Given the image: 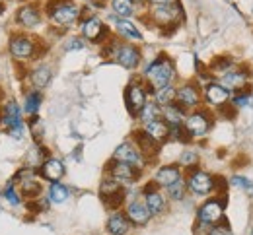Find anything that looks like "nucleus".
Wrapping results in <instances>:
<instances>
[{"label": "nucleus", "mask_w": 253, "mask_h": 235, "mask_svg": "<svg viewBox=\"0 0 253 235\" xmlns=\"http://www.w3.org/2000/svg\"><path fill=\"white\" fill-rule=\"evenodd\" d=\"M8 55L18 65H28L41 57V43L37 37L26 32H12L8 37Z\"/></svg>", "instance_id": "f257e3e1"}, {"label": "nucleus", "mask_w": 253, "mask_h": 235, "mask_svg": "<svg viewBox=\"0 0 253 235\" xmlns=\"http://www.w3.org/2000/svg\"><path fill=\"white\" fill-rule=\"evenodd\" d=\"M142 78L144 82L148 84V88L154 92L160 88H166V86H173L175 78H177V70L173 61L168 57V55H158L156 59H152L144 70H142Z\"/></svg>", "instance_id": "f03ea898"}, {"label": "nucleus", "mask_w": 253, "mask_h": 235, "mask_svg": "<svg viewBox=\"0 0 253 235\" xmlns=\"http://www.w3.org/2000/svg\"><path fill=\"white\" fill-rule=\"evenodd\" d=\"M82 12L84 8L74 0H49L45 4V18L59 30H66L78 24L82 20Z\"/></svg>", "instance_id": "7ed1b4c3"}, {"label": "nucleus", "mask_w": 253, "mask_h": 235, "mask_svg": "<svg viewBox=\"0 0 253 235\" xmlns=\"http://www.w3.org/2000/svg\"><path fill=\"white\" fill-rule=\"evenodd\" d=\"M103 57L121 65L126 70H136L142 63V53L136 45L132 43H126V41H121L119 37H111L107 41V45H103Z\"/></svg>", "instance_id": "20e7f679"}, {"label": "nucleus", "mask_w": 253, "mask_h": 235, "mask_svg": "<svg viewBox=\"0 0 253 235\" xmlns=\"http://www.w3.org/2000/svg\"><path fill=\"white\" fill-rule=\"evenodd\" d=\"M24 111L22 105L14 98H8L0 103V127L4 129V133L14 138V140H22L28 131V123L24 119Z\"/></svg>", "instance_id": "39448f33"}, {"label": "nucleus", "mask_w": 253, "mask_h": 235, "mask_svg": "<svg viewBox=\"0 0 253 235\" xmlns=\"http://www.w3.org/2000/svg\"><path fill=\"white\" fill-rule=\"evenodd\" d=\"M125 107L130 117H138V113L142 111V107L150 101L152 90L148 88V84L144 82V78H132L125 88Z\"/></svg>", "instance_id": "423d86ee"}, {"label": "nucleus", "mask_w": 253, "mask_h": 235, "mask_svg": "<svg viewBox=\"0 0 253 235\" xmlns=\"http://www.w3.org/2000/svg\"><path fill=\"white\" fill-rule=\"evenodd\" d=\"M148 18L154 26H158L160 30L169 32V30H175L183 22L185 12H183L179 0H175L173 4H168V6H152Z\"/></svg>", "instance_id": "0eeeda50"}, {"label": "nucleus", "mask_w": 253, "mask_h": 235, "mask_svg": "<svg viewBox=\"0 0 253 235\" xmlns=\"http://www.w3.org/2000/svg\"><path fill=\"white\" fill-rule=\"evenodd\" d=\"M12 181L16 183L20 195L24 197V201L33 202L43 195V179L39 177L37 169L22 168L16 171V175L12 177Z\"/></svg>", "instance_id": "6e6552de"}, {"label": "nucleus", "mask_w": 253, "mask_h": 235, "mask_svg": "<svg viewBox=\"0 0 253 235\" xmlns=\"http://www.w3.org/2000/svg\"><path fill=\"white\" fill-rule=\"evenodd\" d=\"M224 212H226V197H209L197 208L195 222L207 228H214L222 222H226Z\"/></svg>", "instance_id": "1a4fd4ad"}, {"label": "nucleus", "mask_w": 253, "mask_h": 235, "mask_svg": "<svg viewBox=\"0 0 253 235\" xmlns=\"http://www.w3.org/2000/svg\"><path fill=\"white\" fill-rule=\"evenodd\" d=\"M185 183H187V191L193 197H199V199H209V197H212V193H216V181L205 169H189Z\"/></svg>", "instance_id": "9d476101"}, {"label": "nucleus", "mask_w": 253, "mask_h": 235, "mask_svg": "<svg viewBox=\"0 0 253 235\" xmlns=\"http://www.w3.org/2000/svg\"><path fill=\"white\" fill-rule=\"evenodd\" d=\"M99 199L103 204L111 210H119L121 206H125L126 202V189L123 185H119L115 179L111 177H103V181L99 183Z\"/></svg>", "instance_id": "9b49d317"}, {"label": "nucleus", "mask_w": 253, "mask_h": 235, "mask_svg": "<svg viewBox=\"0 0 253 235\" xmlns=\"http://www.w3.org/2000/svg\"><path fill=\"white\" fill-rule=\"evenodd\" d=\"M140 199L144 201L146 208L150 210L152 218H160V216H164V214L169 210L168 197L162 193V189H160L158 185H154L152 181H148V183L142 187V191H140Z\"/></svg>", "instance_id": "f8f14e48"}, {"label": "nucleus", "mask_w": 253, "mask_h": 235, "mask_svg": "<svg viewBox=\"0 0 253 235\" xmlns=\"http://www.w3.org/2000/svg\"><path fill=\"white\" fill-rule=\"evenodd\" d=\"M43 14L45 12L41 10V6H37L35 2H26L16 10L14 24L20 28V32H30V30H35L41 26Z\"/></svg>", "instance_id": "ddd939ff"}, {"label": "nucleus", "mask_w": 253, "mask_h": 235, "mask_svg": "<svg viewBox=\"0 0 253 235\" xmlns=\"http://www.w3.org/2000/svg\"><path fill=\"white\" fill-rule=\"evenodd\" d=\"M111 160H115V162H123V164H128V166H132V168L140 169V171H144L146 166L150 164L144 156H142V152L134 146V142L132 140H125V142H121L117 148H115V152H113V156H111Z\"/></svg>", "instance_id": "4468645a"}, {"label": "nucleus", "mask_w": 253, "mask_h": 235, "mask_svg": "<svg viewBox=\"0 0 253 235\" xmlns=\"http://www.w3.org/2000/svg\"><path fill=\"white\" fill-rule=\"evenodd\" d=\"M211 127H212V119H211L209 111H205V109H195L193 113H187V117L183 121V129L191 140L203 138L211 131Z\"/></svg>", "instance_id": "2eb2a0df"}, {"label": "nucleus", "mask_w": 253, "mask_h": 235, "mask_svg": "<svg viewBox=\"0 0 253 235\" xmlns=\"http://www.w3.org/2000/svg\"><path fill=\"white\" fill-rule=\"evenodd\" d=\"M105 175L111 177V179H115L119 185L126 187V185L136 183V181L142 177V171L132 168V166H128V164H123V162L109 160L107 166H105Z\"/></svg>", "instance_id": "dca6fc26"}, {"label": "nucleus", "mask_w": 253, "mask_h": 235, "mask_svg": "<svg viewBox=\"0 0 253 235\" xmlns=\"http://www.w3.org/2000/svg\"><path fill=\"white\" fill-rule=\"evenodd\" d=\"M80 32H82V37L86 41H90V43H103L105 39H111L107 26L97 16H86V18H82L80 20Z\"/></svg>", "instance_id": "f3484780"}, {"label": "nucleus", "mask_w": 253, "mask_h": 235, "mask_svg": "<svg viewBox=\"0 0 253 235\" xmlns=\"http://www.w3.org/2000/svg\"><path fill=\"white\" fill-rule=\"evenodd\" d=\"M175 103L181 105L185 111L199 109V105L203 103V90L195 82H183L175 90Z\"/></svg>", "instance_id": "a211bd4d"}, {"label": "nucleus", "mask_w": 253, "mask_h": 235, "mask_svg": "<svg viewBox=\"0 0 253 235\" xmlns=\"http://www.w3.org/2000/svg\"><path fill=\"white\" fill-rule=\"evenodd\" d=\"M125 214L126 218H128V222H130V226L132 228H144V226H148L150 224V220H152V214H150V210L146 208V204L142 199H130V201L125 202Z\"/></svg>", "instance_id": "6ab92c4d"}, {"label": "nucleus", "mask_w": 253, "mask_h": 235, "mask_svg": "<svg viewBox=\"0 0 253 235\" xmlns=\"http://www.w3.org/2000/svg\"><path fill=\"white\" fill-rule=\"evenodd\" d=\"M28 84H30V90H37V92H43L51 80H53V68L45 63H39V65H33L26 76Z\"/></svg>", "instance_id": "aec40b11"}, {"label": "nucleus", "mask_w": 253, "mask_h": 235, "mask_svg": "<svg viewBox=\"0 0 253 235\" xmlns=\"http://www.w3.org/2000/svg\"><path fill=\"white\" fill-rule=\"evenodd\" d=\"M179 179H183L181 168H179L177 164H168V166H162V168L156 169L150 181H152L154 185H158L160 189H168L169 185L177 183Z\"/></svg>", "instance_id": "412c9836"}, {"label": "nucleus", "mask_w": 253, "mask_h": 235, "mask_svg": "<svg viewBox=\"0 0 253 235\" xmlns=\"http://www.w3.org/2000/svg\"><path fill=\"white\" fill-rule=\"evenodd\" d=\"M130 228L132 226H130V222H128L123 208L109 212L107 222H105V234L107 235H128Z\"/></svg>", "instance_id": "4be33fe9"}, {"label": "nucleus", "mask_w": 253, "mask_h": 235, "mask_svg": "<svg viewBox=\"0 0 253 235\" xmlns=\"http://www.w3.org/2000/svg\"><path fill=\"white\" fill-rule=\"evenodd\" d=\"M132 142H134V146L142 152V156L148 160V162H152V160H156V156L160 154V146L156 140H152L150 136L146 134L142 129H138V131H134L132 133V138H130Z\"/></svg>", "instance_id": "5701e85b"}, {"label": "nucleus", "mask_w": 253, "mask_h": 235, "mask_svg": "<svg viewBox=\"0 0 253 235\" xmlns=\"http://www.w3.org/2000/svg\"><path fill=\"white\" fill-rule=\"evenodd\" d=\"M37 173H39V177H41L43 181H47V183H59L64 175H66V168H64L63 160L51 156L41 168L37 169Z\"/></svg>", "instance_id": "b1692460"}, {"label": "nucleus", "mask_w": 253, "mask_h": 235, "mask_svg": "<svg viewBox=\"0 0 253 235\" xmlns=\"http://www.w3.org/2000/svg\"><path fill=\"white\" fill-rule=\"evenodd\" d=\"M248 80H250V76H248V72H246V70L232 68V70H228L226 74H222L218 84L224 86L228 92H242V90L246 88Z\"/></svg>", "instance_id": "393cba45"}, {"label": "nucleus", "mask_w": 253, "mask_h": 235, "mask_svg": "<svg viewBox=\"0 0 253 235\" xmlns=\"http://www.w3.org/2000/svg\"><path fill=\"white\" fill-rule=\"evenodd\" d=\"M203 101L207 105H212V107H222L230 101V92L224 86H220L218 82H209V86L203 92Z\"/></svg>", "instance_id": "a878e982"}, {"label": "nucleus", "mask_w": 253, "mask_h": 235, "mask_svg": "<svg viewBox=\"0 0 253 235\" xmlns=\"http://www.w3.org/2000/svg\"><path fill=\"white\" fill-rule=\"evenodd\" d=\"M115 20V32H117V37L121 41H126V43H140L144 37L140 34V30L130 22V20H123V18H113Z\"/></svg>", "instance_id": "bb28decb"}, {"label": "nucleus", "mask_w": 253, "mask_h": 235, "mask_svg": "<svg viewBox=\"0 0 253 235\" xmlns=\"http://www.w3.org/2000/svg\"><path fill=\"white\" fill-rule=\"evenodd\" d=\"M51 158L49 150L41 144V142H35L32 148L26 152V160H24V168L30 169H39L47 160Z\"/></svg>", "instance_id": "cd10ccee"}, {"label": "nucleus", "mask_w": 253, "mask_h": 235, "mask_svg": "<svg viewBox=\"0 0 253 235\" xmlns=\"http://www.w3.org/2000/svg\"><path fill=\"white\" fill-rule=\"evenodd\" d=\"M142 131L150 136L152 140H156L160 146L169 140V125H168L164 119H156V121H152V123L142 125Z\"/></svg>", "instance_id": "c85d7f7f"}, {"label": "nucleus", "mask_w": 253, "mask_h": 235, "mask_svg": "<svg viewBox=\"0 0 253 235\" xmlns=\"http://www.w3.org/2000/svg\"><path fill=\"white\" fill-rule=\"evenodd\" d=\"M41 103H43V94L37 92V90H28L24 94V101H22V111L26 117H35L41 109Z\"/></svg>", "instance_id": "c756f323"}, {"label": "nucleus", "mask_w": 253, "mask_h": 235, "mask_svg": "<svg viewBox=\"0 0 253 235\" xmlns=\"http://www.w3.org/2000/svg\"><path fill=\"white\" fill-rule=\"evenodd\" d=\"M185 117H187V111H185L181 105H177V103H171V105L162 107V119H164V121H166L169 127L183 125Z\"/></svg>", "instance_id": "7c9ffc66"}, {"label": "nucleus", "mask_w": 253, "mask_h": 235, "mask_svg": "<svg viewBox=\"0 0 253 235\" xmlns=\"http://www.w3.org/2000/svg\"><path fill=\"white\" fill-rule=\"evenodd\" d=\"M70 197V189L63 185L61 181L59 183H49V189H47V201L51 204H63L68 201Z\"/></svg>", "instance_id": "2f4dec72"}, {"label": "nucleus", "mask_w": 253, "mask_h": 235, "mask_svg": "<svg viewBox=\"0 0 253 235\" xmlns=\"http://www.w3.org/2000/svg\"><path fill=\"white\" fill-rule=\"evenodd\" d=\"M0 197H2V201L6 202L8 206H12V208H18V206L24 204V197L20 195V191H18V187H16L14 181L6 183V187L0 191Z\"/></svg>", "instance_id": "473e14b6"}, {"label": "nucleus", "mask_w": 253, "mask_h": 235, "mask_svg": "<svg viewBox=\"0 0 253 235\" xmlns=\"http://www.w3.org/2000/svg\"><path fill=\"white\" fill-rule=\"evenodd\" d=\"M136 119H138L142 125L152 123V121H156V119H162V107H160L158 103H154V101L150 100L144 107H142V111L138 113Z\"/></svg>", "instance_id": "72a5a7b5"}, {"label": "nucleus", "mask_w": 253, "mask_h": 235, "mask_svg": "<svg viewBox=\"0 0 253 235\" xmlns=\"http://www.w3.org/2000/svg\"><path fill=\"white\" fill-rule=\"evenodd\" d=\"M175 90L173 86H166V88H160L152 92V101L158 103L160 107H166V105H171L175 103Z\"/></svg>", "instance_id": "f704fd0d"}, {"label": "nucleus", "mask_w": 253, "mask_h": 235, "mask_svg": "<svg viewBox=\"0 0 253 235\" xmlns=\"http://www.w3.org/2000/svg\"><path fill=\"white\" fill-rule=\"evenodd\" d=\"M136 2L134 0H111V10H113V14L117 16V18H130L132 14H134V6Z\"/></svg>", "instance_id": "c9c22d12"}, {"label": "nucleus", "mask_w": 253, "mask_h": 235, "mask_svg": "<svg viewBox=\"0 0 253 235\" xmlns=\"http://www.w3.org/2000/svg\"><path fill=\"white\" fill-rule=\"evenodd\" d=\"M187 183H185V179H179L177 183H173V185H169L168 189H166V197H168V201H173V202H181L185 197H187Z\"/></svg>", "instance_id": "e433bc0d"}, {"label": "nucleus", "mask_w": 253, "mask_h": 235, "mask_svg": "<svg viewBox=\"0 0 253 235\" xmlns=\"http://www.w3.org/2000/svg\"><path fill=\"white\" fill-rule=\"evenodd\" d=\"M177 166L181 169H195L199 166V154L197 152H193V150H185L181 156H179V160H177Z\"/></svg>", "instance_id": "4c0bfd02"}, {"label": "nucleus", "mask_w": 253, "mask_h": 235, "mask_svg": "<svg viewBox=\"0 0 253 235\" xmlns=\"http://www.w3.org/2000/svg\"><path fill=\"white\" fill-rule=\"evenodd\" d=\"M234 67V63H232V59H228V57H218V59H214L212 61V72H218V74H226L228 70H232Z\"/></svg>", "instance_id": "58836bf2"}, {"label": "nucleus", "mask_w": 253, "mask_h": 235, "mask_svg": "<svg viewBox=\"0 0 253 235\" xmlns=\"http://www.w3.org/2000/svg\"><path fill=\"white\" fill-rule=\"evenodd\" d=\"M232 185L234 187H240L242 191H246L250 197H253V183L248 177H242V175H234L232 177Z\"/></svg>", "instance_id": "ea45409f"}, {"label": "nucleus", "mask_w": 253, "mask_h": 235, "mask_svg": "<svg viewBox=\"0 0 253 235\" xmlns=\"http://www.w3.org/2000/svg\"><path fill=\"white\" fill-rule=\"evenodd\" d=\"M84 47H86L84 37H68L64 43V51H82Z\"/></svg>", "instance_id": "a19ab883"}, {"label": "nucleus", "mask_w": 253, "mask_h": 235, "mask_svg": "<svg viewBox=\"0 0 253 235\" xmlns=\"http://www.w3.org/2000/svg\"><path fill=\"white\" fill-rule=\"evenodd\" d=\"M252 103V94L250 92H238L234 98H232V105L238 109V107H248Z\"/></svg>", "instance_id": "79ce46f5"}, {"label": "nucleus", "mask_w": 253, "mask_h": 235, "mask_svg": "<svg viewBox=\"0 0 253 235\" xmlns=\"http://www.w3.org/2000/svg\"><path fill=\"white\" fill-rule=\"evenodd\" d=\"M207 235H234V234H232L230 226H228L226 222H222V224H218V226L211 228V232H209Z\"/></svg>", "instance_id": "37998d69"}, {"label": "nucleus", "mask_w": 253, "mask_h": 235, "mask_svg": "<svg viewBox=\"0 0 253 235\" xmlns=\"http://www.w3.org/2000/svg\"><path fill=\"white\" fill-rule=\"evenodd\" d=\"M148 2V6L152 8V6H168V4H173L175 0H146Z\"/></svg>", "instance_id": "c03bdc74"}, {"label": "nucleus", "mask_w": 253, "mask_h": 235, "mask_svg": "<svg viewBox=\"0 0 253 235\" xmlns=\"http://www.w3.org/2000/svg\"><path fill=\"white\" fill-rule=\"evenodd\" d=\"M84 2H88V4L94 6V8H103V6H105V0H84Z\"/></svg>", "instance_id": "a18cd8bd"}, {"label": "nucleus", "mask_w": 253, "mask_h": 235, "mask_svg": "<svg viewBox=\"0 0 253 235\" xmlns=\"http://www.w3.org/2000/svg\"><path fill=\"white\" fill-rule=\"evenodd\" d=\"M4 4H6V0H0V14L4 12Z\"/></svg>", "instance_id": "49530a36"}, {"label": "nucleus", "mask_w": 253, "mask_h": 235, "mask_svg": "<svg viewBox=\"0 0 253 235\" xmlns=\"http://www.w3.org/2000/svg\"><path fill=\"white\" fill-rule=\"evenodd\" d=\"M0 199H2V197H0Z\"/></svg>", "instance_id": "de8ad7c7"}, {"label": "nucleus", "mask_w": 253, "mask_h": 235, "mask_svg": "<svg viewBox=\"0 0 253 235\" xmlns=\"http://www.w3.org/2000/svg\"><path fill=\"white\" fill-rule=\"evenodd\" d=\"M134 2H136V0H134Z\"/></svg>", "instance_id": "09e8293b"}, {"label": "nucleus", "mask_w": 253, "mask_h": 235, "mask_svg": "<svg viewBox=\"0 0 253 235\" xmlns=\"http://www.w3.org/2000/svg\"><path fill=\"white\" fill-rule=\"evenodd\" d=\"M252 235H253V234H252Z\"/></svg>", "instance_id": "8fccbe9b"}]
</instances>
